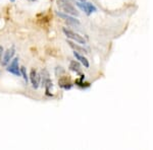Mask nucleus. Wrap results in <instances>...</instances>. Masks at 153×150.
Wrapping results in <instances>:
<instances>
[{"instance_id": "nucleus-9", "label": "nucleus", "mask_w": 153, "mask_h": 150, "mask_svg": "<svg viewBox=\"0 0 153 150\" xmlns=\"http://www.w3.org/2000/svg\"><path fill=\"white\" fill-rule=\"evenodd\" d=\"M68 44L70 45V47L71 49H73L75 52H78V53H88L87 52V50H86L85 48H83V47H81V46H79L78 44H76V43H74V42H71V41H68Z\"/></svg>"}, {"instance_id": "nucleus-3", "label": "nucleus", "mask_w": 153, "mask_h": 150, "mask_svg": "<svg viewBox=\"0 0 153 150\" xmlns=\"http://www.w3.org/2000/svg\"><path fill=\"white\" fill-rule=\"evenodd\" d=\"M76 5L79 7V8L81 9V10H83L85 12L87 15H90L91 13H93V12L97 11V8L93 5L92 3H90V2H86V1H79L76 3Z\"/></svg>"}, {"instance_id": "nucleus-11", "label": "nucleus", "mask_w": 153, "mask_h": 150, "mask_svg": "<svg viewBox=\"0 0 153 150\" xmlns=\"http://www.w3.org/2000/svg\"><path fill=\"white\" fill-rule=\"evenodd\" d=\"M41 79H42V85H44V84H46L47 82H49L51 79H50V77H49V72L46 69H42L41 70Z\"/></svg>"}, {"instance_id": "nucleus-8", "label": "nucleus", "mask_w": 153, "mask_h": 150, "mask_svg": "<svg viewBox=\"0 0 153 150\" xmlns=\"http://www.w3.org/2000/svg\"><path fill=\"white\" fill-rule=\"evenodd\" d=\"M58 83H59V86L62 87L63 89H70L71 87V83L70 81V78H68L66 76H62L61 78H59Z\"/></svg>"}, {"instance_id": "nucleus-6", "label": "nucleus", "mask_w": 153, "mask_h": 150, "mask_svg": "<svg viewBox=\"0 0 153 150\" xmlns=\"http://www.w3.org/2000/svg\"><path fill=\"white\" fill-rule=\"evenodd\" d=\"M3 53H4V55H3V57H2L1 64H2V66H7V64L10 62V60H12L14 54H16V49H14V47H11V48L7 49L5 52H3Z\"/></svg>"}, {"instance_id": "nucleus-13", "label": "nucleus", "mask_w": 153, "mask_h": 150, "mask_svg": "<svg viewBox=\"0 0 153 150\" xmlns=\"http://www.w3.org/2000/svg\"><path fill=\"white\" fill-rule=\"evenodd\" d=\"M21 75L24 77V79L25 81H26L27 83H28V81H29V76L28 74H27V69H26V67H21Z\"/></svg>"}, {"instance_id": "nucleus-14", "label": "nucleus", "mask_w": 153, "mask_h": 150, "mask_svg": "<svg viewBox=\"0 0 153 150\" xmlns=\"http://www.w3.org/2000/svg\"><path fill=\"white\" fill-rule=\"evenodd\" d=\"M2 55H3V47L0 46V65H1V61H2Z\"/></svg>"}, {"instance_id": "nucleus-5", "label": "nucleus", "mask_w": 153, "mask_h": 150, "mask_svg": "<svg viewBox=\"0 0 153 150\" xmlns=\"http://www.w3.org/2000/svg\"><path fill=\"white\" fill-rule=\"evenodd\" d=\"M6 70L16 76H21V68H19V58L18 57L12 59L10 64L8 65V67L6 68Z\"/></svg>"}, {"instance_id": "nucleus-16", "label": "nucleus", "mask_w": 153, "mask_h": 150, "mask_svg": "<svg viewBox=\"0 0 153 150\" xmlns=\"http://www.w3.org/2000/svg\"><path fill=\"white\" fill-rule=\"evenodd\" d=\"M79 1H82V2H84V1H86V0H79Z\"/></svg>"}, {"instance_id": "nucleus-2", "label": "nucleus", "mask_w": 153, "mask_h": 150, "mask_svg": "<svg viewBox=\"0 0 153 150\" xmlns=\"http://www.w3.org/2000/svg\"><path fill=\"white\" fill-rule=\"evenodd\" d=\"M62 31H63V34L66 36V38L71 39V40H73L74 42H76V43L81 44V45H85L86 44L85 39H84L82 36L79 35V34H76L75 31H71V29H68L66 28H63Z\"/></svg>"}, {"instance_id": "nucleus-7", "label": "nucleus", "mask_w": 153, "mask_h": 150, "mask_svg": "<svg viewBox=\"0 0 153 150\" xmlns=\"http://www.w3.org/2000/svg\"><path fill=\"white\" fill-rule=\"evenodd\" d=\"M30 81H31L33 88L37 89L39 87V84H40V75L38 74V72L35 69H32L31 72H30Z\"/></svg>"}, {"instance_id": "nucleus-12", "label": "nucleus", "mask_w": 153, "mask_h": 150, "mask_svg": "<svg viewBox=\"0 0 153 150\" xmlns=\"http://www.w3.org/2000/svg\"><path fill=\"white\" fill-rule=\"evenodd\" d=\"M70 69L71 71H75L76 73L81 72V65L78 61H71L70 63Z\"/></svg>"}, {"instance_id": "nucleus-10", "label": "nucleus", "mask_w": 153, "mask_h": 150, "mask_svg": "<svg viewBox=\"0 0 153 150\" xmlns=\"http://www.w3.org/2000/svg\"><path fill=\"white\" fill-rule=\"evenodd\" d=\"M74 56H75V58L76 59V60H79L81 63L84 65V67L86 68H89V66H90V64H89V61L87 60V58L84 57L83 55H81L80 53L78 52H74Z\"/></svg>"}, {"instance_id": "nucleus-4", "label": "nucleus", "mask_w": 153, "mask_h": 150, "mask_svg": "<svg viewBox=\"0 0 153 150\" xmlns=\"http://www.w3.org/2000/svg\"><path fill=\"white\" fill-rule=\"evenodd\" d=\"M56 14H57L59 18H62L66 23L70 24V26H80V21H79V19L74 18L73 15H70V14H68V13H62V12H59V11L56 12Z\"/></svg>"}, {"instance_id": "nucleus-17", "label": "nucleus", "mask_w": 153, "mask_h": 150, "mask_svg": "<svg viewBox=\"0 0 153 150\" xmlns=\"http://www.w3.org/2000/svg\"><path fill=\"white\" fill-rule=\"evenodd\" d=\"M14 1H16V0H10V2H14Z\"/></svg>"}, {"instance_id": "nucleus-15", "label": "nucleus", "mask_w": 153, "mask_h": 150, "mask_svg": "<svg viewBox=\"0 0 153 150\" xmlns=\"http://www.w3.org/2000/svg\"><path fill=\"white\" fill-rule=\"evenodd\" d=\"M28 1H30V2H35L36 0H28Z\"/></svg>"}, {"instance_id": "nucleus-1", "label": "nucleus", "mask_w": 153, "mask_h": 150, "mask_svg": "<svg viewBox=\"0 0 153 150\" xmlns=\"http://www.w3.org/2000/svg\"><path fill=\"white\" fill-rule=\"evenodd\" d=\"M57 5L61 10L65 12V13H68L73 16L79 15L78 10L74 7V5L68 1V0H57Z\"/></svg>"}]
</instances>
